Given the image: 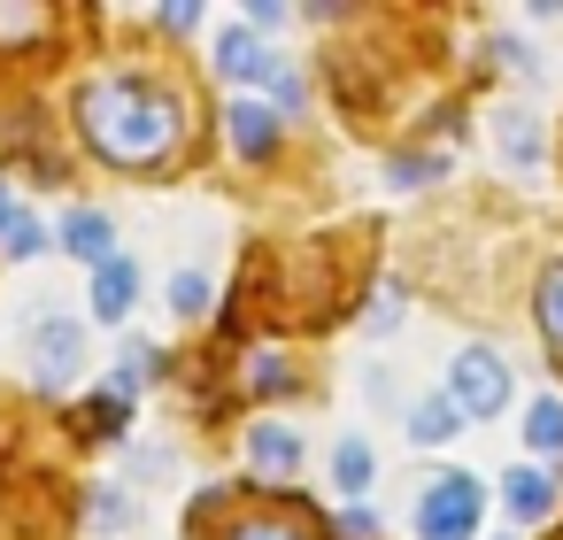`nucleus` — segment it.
<instances>
[{"instance_id":"f257e3e1","label":"nucleus","mask_w":563,"mask_h":540,"mask_svg":"<svg viewBox=\"0 0 563 540\" xmlns=\"http://www.w3.org/2000/svg\"><path fill=\"white\" fill-rule=\"evenodd\" d=\"M78 124H86V140H93V155H109V163H124V170H147V163H163V155L178 147L186 109H178L163 86L117 70V78H93V86L78 93Z\"/></svg>"},{"instance_id":"f03ea898","label":"nucleus","mask_w":563,"mask_h":540,"mask_svg":"<svg viewBox=\"0 0 563 540\" xmlns=\"http://www.w3.org/2000/svg\"><path fill=\"white\" fill-rule=\"evenodd\" d=\"M478 509H486V486L471 471H440L417 502V532L424 540H471L478 532Z\"/></svg>"},{"instance_id":"7ed1b4c3","label":"nucleus","mask_w":563,"mask_h":540,"mask_svg":"<svg viewBox=\"0 0 563 540\" xmlns=\"http://www.w3.org/2000/svg\"><path fill=\"white\" fill-rule=\"evenodd\" d=\"M448 401H455L463 425H471V417H501V409H509V363H501L494 348H463V355L448 363Z\"/></svg>"},{"instance_id":"20e7f679","label":"nucleus","mask_w":563,"mask_h":540,"mask_svg":"<svg viewBox=\"0 0 563 540\" xmlns=\"http://www.w3.org/2000/svg\"><path fill=\"white\" fill-rule=\"evenodd\" d=\"M78 363H86V324L40 317V324H32V378H40V386H63Z\"/></svg>"},{"instance_id":"39448f33","label":"nucleus","mask_w":563,"mask_h":540,"mask_svg":"<svg viewBox=\"0 0 563 540\" xmlns=\"http://www.w3.org/2000/svg\"><path fill=\"white\" fill-rule=\"evenodd\" d=\"M501 502H509L517 525H540V517L555 509V478H548L540 463H509V471H501Z\"/></svg>"},{"instance_id":"423d86ee","label":"nucleus","mask_w":563,"mask_h":540,"mask_svg":"<svg viewBox=\"0 0 563 540\" xmlns=\"http://www.w3.org/2000/svg\"><path fill=\"white\" fill-rule=\"evenodd\" d=\"M247 463H255L263 478H294V471H301V432H294V425H271V417H263V425L247 432Z\"/></svg>"},{"instance_id":"0eeeda50","label":"nucleus","mask_w":563,"mask_h":540,"mask_svg":"<svg viewBox=\"0 0 563 540\" xmlns=\"http://www.w3.org/2000/svg\"><path fill=\"white\" fill-rule=\"evenodd\" d=\"M132 294H140V271H132L124 255L93 263V317H101V324H124V317H132Z\"/></svg>"},{"instance_id":"6e6552de","label":"nucleus","mask_w":563,"mask_h":540,"mask_svg":"<svg viewBox=\"0 0 563 540\" xmlns=\"http://www.w3.org/2000/svg\"><path fill=\"white\" fill-rule=\"evenodd\" d=\"M224 132H232V147H240L247 163H263V155L278 147V117H271V109H255V101H232Z\"/></svg>"},{"instance_id":"1a4fd4ad","label":"nucleus","mask_w":563,"mask_h":540,"mask_svg":"<svg viewBox=\"0 0 563 540\" xmlns=\"http://www.w3.org/2000/svg\"><path fill=\"white\" fill-rule=\"evenodd\" d=\"M217 70L240 78V86H247V78H271V47H263L255 32H224V40H217Z\"/></svg>"},{"instance_id":"9d476101","label":"nucleus","mask_w":563,"mask_h":540,"mask_svg":"<svg viewBox=\"0 0 563 540\" xmlns=\"http://www.w3.org/2000/svg\"><path fill=\"white\" fill-rule=\"evenodd\" d=\"M63 247H70V255H86V263H109V255H117V232H109V217L78 209V217L63 224Z\"/></svg>"},{"instance_id":"9b49d317","label":"nucleus","mask_w":563,"mask_h":540,"mask_svg":"<svg viewBox=\"0 0 563 540\" xmlns=\"http://www.w3.org/2000/svg\"><path fill=\"white\" fill-rule=\"evenodd\" d=\"M494 132H501V155H509V163H525V170L540 163V124H532V117L501 109V117H494Z\"/></svg>"},{"instance_id":"f8f14e48","label":"nucleus","mask_w":563,"mask_h":540,"mask_svg":"<svg viewBox=\"0 0 563 540\" xmlns=\"http://www.w3.org/2000/svg\"><path fill=\"white\" fill-rule=\"evenodd\" d=\"M525 440H532L540 455H555V448H563V401H532V409H525Z\"/></svg>"},{"instance_id":"ddd939ff","label":"nucleus","mask_w":563,"mask_h":540,"mask_svg":"<svg viewBox=\"0 0 563 540\" xmlns=\"http://www.w3.org/2000/svg\"><path fill=\"white\" fill-rule=\"evenodd\" d=\"M455 425H463V417H455V401H448V394L417 401V417H409V432H417V440H448Z\"/></svg>"},{"instance_id":"4468645a","label":"nucleus","mask_w":563,"mask_h":540,"mask_svg":"<svg viewBox=\"0 0 563 540\" xmlns=\"http://www.w3.org/2000/svg\"><path fill=\"white\" fill-rule=\"evenodd\" d=\"M371 471H378V463H371V448H363V440H340V455H332V478H340L347 494H363V486H371Z\"/></svg>"},{"instance_id":"2eb2a0df","label":"nucleus","mask_w":563,"mask_h":540,"mask_svg":"<svg viewBox=\"0 0 563 540\" xmlns=\"http://www.w3.org/2000/svg\"><path fill=\"white\" fill-rule=\"evenodd\" d=\"M540 324H548V340L563 348V263L540 271Z\"/></svg>"},{"instance_id":"dca6fc26","label":"nucleus","mask_w":563,"mask_h":540,"mask_svg":"<svg viewBox=\"0 0 563 540\" xmlns=\"http://www.w3.org/2000/svg\"><path fill=\"white\" fill-rule=\"evenodd\" d=\"M170 309H178V317H201V309H209V278H201V271H178V278H170Z\"/></svg>"},{"instance_id":"f3484780","label":"nucleus","mask_w":563,"mask_h":540,"mask_svg":"<svg viewBox=\"0 0 563 540\" xmlns=\"http://www.w3.org/2000/svg\"><path fill=\"white\" fill-rule=\"evenodd\" d=\"M124 525H132V502H124L117 486H101V494H93V532H124Z\"/></svg>"},{"instance_id":"a211bd4d","label":"nucleus","mask_w":563,"mask_h":540,"mask_svg":"<svg viewBox=\"0 0 563 540\" xmlns=\"http://www.w3.org/2000/svg\"><path fill=\"white\" fill-rule=\"evenodd\" d=\"M232 540H309V532L286 517H247V525H232Z\"/></svg>"},{"instance_id":"6ab92c4d","label":"nucleus","mask_w":563,"mask_h":540,"mask_svg":"<svg viewBox=\"0 0 563 540\" xmlns=\"http://www.w3.org/2000/svg\"><path fill=\"white\" fill-rule=\"evenodd\" d=\"M47 9H0V40H40L47 24H40Z\"/></svg>"},{"instance_id":"aec40b11","label":"nucleus","mask_w":563,"mask_h":540,"mask_svg":"<svg viewBox=\"0 0 563 540\" xmlns=\"http://www.w3.org/2000/svg\"><path fill=\"white\" fill-rule=\"evenodd\" d=\"M401 324V286H378V301H371V332H394Z\"/></svg>"},{"instance_id":"412c9836","label":"nucleus","mask_w":563,"mask_h":540,"mask_svg":"<svg viewBox=\"0 0 563 540\" xmlns=\"http://www.w3.org/2000/svg\"><path fill=\"white\" fill-rule=\"evenodd\" d=\"M0 240H9V255H40V224H32V217H16Z\"/></svg>"},{"instance_id":"4be33fe9","label":"nucleus","mask_w":563,"mask_h":540,"mask_svg":"<svg viewBox=\"0 0 563 540\" xmlns=\"http://www.w3.org/2000/svg\"><path fill=\"white\" fill-rule=\"evenodd\" d=\"M255 394H286V363L278 355H255Z\"/></svg>"},{"instance_id":"5701e85b","label":"nucleus","mask_w":563,"mask_h":540,"mask_svg":"<svg viewBox=\"0 0 563 540\" xmlns=\"http://www.w3.org/2000/svg\"><path fill=\"white\" fill-rule=\"evenodd\" d=\"M155 16H163L170 32H194V24H201V9H194V0H170V9H155Z\"/></svg>"},{"instance_id":"b1692460","label":"nucleus","mask_w":563,"mask_h":540,"mask_svg":"<svg viewBox=\"0 0 563 540\" xmlns=\"http://www.w3.org/2000/svg\"><path fill=\"white\" fill-rule=\"evenodd\" d=\"M286 24V9H271V0H255V9H247V32H278Z\"/></svg>"},{"instance_id":"393cba45","label":"nucleus","mask_w":563,"mask_h":540,"mask_svg":"<svg viewBox=\"0 0 563 540\" xmlns=\"http://www.w3.org/2000/svg\"><path fill=\"white\" fill-rule=\"evenodd\" d=\"M16 224V201H9V186H0V232H9Z\"/></svg>"}]
</instances>
